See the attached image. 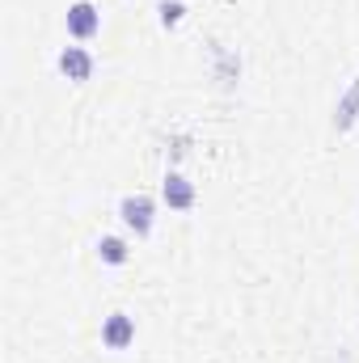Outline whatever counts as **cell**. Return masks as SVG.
Here are the masks:
<instances>
[{"label": "cell", "instance_id": "7a4b0ae2", "mask_svg": "<svg viewBox=\"0 0 359 363\" xmlns=\"http://www.w3.org/2000/svg\"><path fill=\"white\" fill-rule=\"evenodd\" d=\"M64 26H68V34H72V38H93V34H97V26H101V13L93 9L89 0H81V4H72V9H68Z\"/></svg>", "mask_w": 359, "mask_h": 363}, {"label": "cell", "instance_id": "3957f363", "mask_svg": "<svg viewBox=\"0 0 359 363\" xmlns=\"http://www.w3.org/2000/svg\"><path fill=\"white\" fill-rule=\"evenodd\" d=\"M60 72L68 77V81H89V72H93V60H89V51H81V47H64L60 51Z\"/></svg>", "mask_w": 359, "mask_h": 363}, {"label": "cell", "instance_id": "277c9868", "mask_svg": "<svg viewBox=\"0 0 359 363\" xmlns=\"http://www.w3.org/2000/svg\"><path fill=\"white\" fill-rule=\"evenodd\" d=\"M131 338H136V325H131V317H123V313H114V317L106 321V330H101V342H106L110 351H123Z\"/></svg>", "mask_w": 359, "mask_h": 363}, {"label": "cell", "instance_id": "8992f818", "mask_svg": "<svg viewBox=\"0 0 359 363\" xmlns=\"http://www.w3.org/2000/svg\"><path fill=\"white\" fill-rule=\"evenodd\" d=\"M97 254H101V262H110V267H123V262H127V245H123L118 237H101Z\"/></svg>", "mask_w": 359, "mask_h": 363}, {"label": "cell", "instance_id": "52a82bcc", "mask_svg": "<svg viewBox=\"0 0 359 363\" xmlns=\"http://www.w3.org/2000/svg\"><path fill=\"white\" fill-rule=\"evenodd\" d=\"M355 114H359V81L351 85V93H347L343 106H338V131H347V127L355 123Z\"/></svg>", "mask_w": 359, "mask_h": 363}, {"label": "cell", "instance_id": "5b68a950", "mask_svg": "<svg viewBox=\"0 0 359 363\" xmlns=\"http://www.w3.org/2000/svg\"><path fill=\"white\" fill-rule=\"evenodd\" d=\"M161 194H165V203H170V207H178V211H186V207L194 203V186L182 178V174H170L165 186H161Z\"/></svg>", "mask_w": 359, "mask_h": 363}, {"label": "cell", "instance_id": "6da1fadb", "mask_svg": "<svg viewBox=\"0 0 359 363\" xmlns=\"http://www.w3.org/2000/svg\"><path fill=\"white\" fill-rule=\"evenodd\" d=\"M118 216H123V224L127 228H136L140 237L153 228V199L148 194H127L123 203H118Z\"/></svg>", "mask_w": 359, "mask_h": 363}, {"label": "cell", "instance_id": "ba28073f", "mask_svg": "<svg viewBox=\"0 0 359 363\" xmlns=\"http://www.w3.org/2000/svg\"><path fill=\"white\" fill-rule=\"evenodd\" d=\"M182 13H186L182 4H161V21H165V26H178V21H182Z\"/></svg>", "mask_w": 359, "mask_h": 363}]
</instances>
